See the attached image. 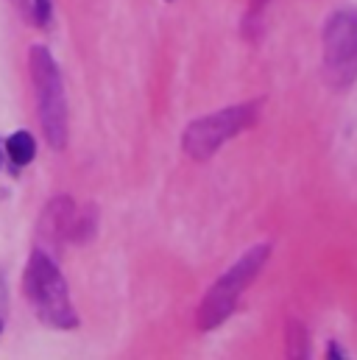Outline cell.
I'll return each instance as SVG.
<instances>
[{"label": "cell", "mask_w": 357, "mask_h": 360, "mask_svg": "<svg viewBox=\"0 0 357 360\" xmlns=\"http://www.w3.org/2000/svg\"><path fill=\"white\" fill-rule=\"evenodd\" d=\"M28 70L37 92V109L39 123L45 131V140L51 148L62 151L67 146V101H65V84L56 59L45 45H31L28 51Z\"/></svg>", "instance_id": "cell-2"}, {"label": "cell", "mask_w": 357, "mask_h": 360, "mask_svg": "<svg viewBox=\"0 0 357 360\" xmlns=\"http://www.w3.org/2000/svg\"><path fill=\"white\" fill-rule=\"evenodd\" d=\"M22 290H25V299L34 304L39 321H45L48 327H56V330L79 327V316L73 310L67 282L45 249L31 252L22 274Z\"/></svg>", "instance_id": "cell-1"}, {"label": "cell", "mask_w": 357, "mask_h": 360, "mask_svg": "<svg viewBox=\"0 0 357 360\" xmlns=\"http://www.w3.org/2000/svg\"><path fill=\"white\" fill-rule=\"evenodd\" d=\"M327 352H330V358H344V352H341V347H338V344H330V349H327Z\"/></svg>", "instance_id": "cell-12"}, {"label": "cell", "mask_w": 357, "mask_h": 360, "mask_svg": "<svg viewBox=\"0 0 357 360\" xmlns=\"http://www.w3.org/2000/svg\"><path fill=\"white\" fill-rule=\"evenodd\" d=\"M8 160L17 165V168H22V165H28L31 160H34V151H37V146H34V137L25 131V129H20V131H14L11 137H8Z\"/></svg>", "instance_id": "cell-7"}, {"label": "cell", "mask_w": 357, "mask_h": 360, "mask_svg": "<svg viewBox=\"0 0 357 360\" xmlns=\"http://www.w3.org/2000/svg\"><path fill=\"white\" fill-rule=\"evenodd\" d=\"M0 330H3V324H0Z\"/></svg>", "instance_id": "cell-13"}, {"label": "cell", "mask_w": 357, "mask_h": 360, "mask_svg": "<svg viewBox=\"0 0 357 360\" xmlns=\"http://www.w3.org/2000/svg\"><path fill=\"white\" fill-rule=\"evenodd\" d=\"M357 79V11L341 8L324 25V82L346 90Z\"/></svg>", "instance_id": "cell-5"}, {"label": "cell", "mask_w": 357, "mask_h": 360, "mask_svg": "<svg viewBox=\"0 0 357 360\" xmlns=\"http://www.w3.org/2000/svg\"><path fill=\"white\" fill-rule=\"evenodd\" d=\"M95 226H98V212L95 207L87 204L84 210H76V221H73V232H70V243H89L95 238Z\"/></svg>", "instance_id": "cell-8"}, {"label": "cell", "mask_w": 357, "mask_h": 360, "mask_svg": "<svg viewBox=\"0 0 357 360\" xmlns=\"http://www.w3.org/2000/svg\"><path fill=\"white\" fill-rule=\"evenodd\" d=\"M17 6V11L34 22V25H48L51 22V0H8Z\"/></svg>", "instance_id": "cell-10"}, {"label": "cell", "mask_w": 357, "mask_h": 360, "mask_svg": "<svg viewBox=\"0 0 357 360\" xmlns=\"http://www.w3.org/2000/svg\"><path fill=\"white\" fill-rule=\"evenodd\" d=\"M260 115V103H238V106H226L218 109L207 117L193 120L184 129L181 137V148L187 157L204 162L209 160L223 143H229L232 137H238L243 129H249Z\"/></svg>", "instance_id": "cell-4"}, {"label": "cell", "mask_w": 357, "mask_h": 360, "mask_svg": "<svg viewBox=\"0 0 357 360\" xmlns=\"http://www.w3.org/2000/svg\"><path fill=\"white\" fill-rule=\"evenodd\" d=\"M0 160H3V157H0Z\"/></svg>", "instance_id": "cell-14"}, {"label": "cell", "mask_w": 357, "mask_h": 360, "mask_svg": "<svg viewBox=\"0 0 357 360\" xmlns=\"http://www.w3.org/2000/svg\"><path fill=\"white\" fill-rule=\"evenodd\" d=\"M266 3L268 0H254V3H252V17H260V11H263Z\"/></svg>", "instance_id": "cell-11"}, {"label": "cell", "mask_w": 357, "mask_h": 360, "mask_svg": "<svg viewBox=\"0 0 357 360\" xmlns=\"http://www.w3.org/2000/svg\"><path fill=\"white\" fill-rule=\"evenodd\" d=\"M287 355L290 358H307L310 355V338H307V330L301 321L296 319H287Z\"/></svg>", "instance_id": "cell-9"}, {"label": "cell", "mask_w": 357, "mask_h": 360, "mask_svg": "<svg viewBox=\"0 0 357 360\" xmlns=\"http://www.w3.org/2000/svg\"><path fill=\"white\" fill-rule=\"evenodd\" d=\"M268 257H271V243H257L209 288V293L198 304V319H195L198 330H215L235 313L240 293L254 282V276L263 271Z\"/></svg>", "instance_id": "cell-3"}, {"label": "cell", "mask_w": 357, "mask_h": 360, "mask_svg": "<svg viewBox=\"0 0 357 360\" xmlns=\"http://www.w3.org/2000/svg\"><path fill=\"white\" fill-rule=\"evenodd\" d=\"M76 201L70 195H56L48 201V207L39 215L37 235L42 240L39 249H59L62 243H70L73 221H76Z\"/></svg>", "instance_id": "cell-6"}]
</instances>
